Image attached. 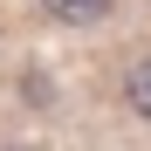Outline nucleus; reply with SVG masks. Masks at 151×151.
<instances>
[{
  "instance_id": "obj_1",
  "label": "nucleus",
  "mask_w": 151,
  "mask_h": 151,
  "mask_svg": "<svg viewBox=\"0 0 151 151\" xmlns=\"http://www.w3.org/2000/svg\"><path fill=\"white\" fill-rule=\"evenodd\" d=\"M124 103L151 124V62H131V76H124Z\"/></svg>"
},
{
  "instance_id": "obj_2",
  "label": "nucleus",
  "mask_w": 151,
  "mask_h": 151,
  "mask_svg": "<svg viewBox=\"0 0 151 151\" xmlns=\"http://www.w3.org/2000/svg\"><path fill=\"white\" fill-rule=\"evenodd\" d=\"M55 21H103L110 14V0H41Z\"/></svg>"
}]
</instances>
